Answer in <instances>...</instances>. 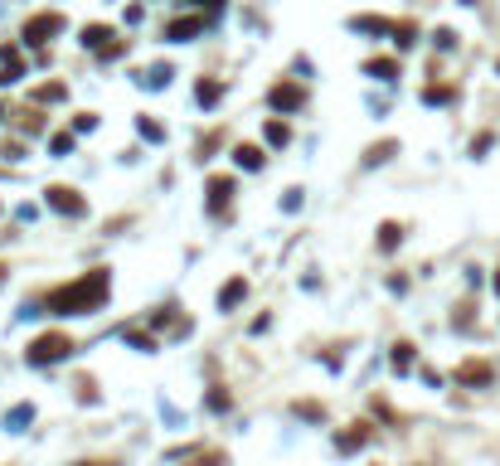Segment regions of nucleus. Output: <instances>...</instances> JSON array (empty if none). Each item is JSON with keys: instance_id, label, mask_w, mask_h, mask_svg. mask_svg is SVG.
I'll use <instances>...</instances> for the list:
<instances>
[{"instance_id": "obj_16", "label": "nucleus", "mask_w": 500, "mask_h": 466, "mask_svg": "<svg viewBox=\"0 0 500 466\" xmlns=\"http://www.w3.org/2000/svg\"><path fill=\"white\" fill-rule=\"evenodd\" d=\"M34 97H39V102H58V97H63V88H58V83H49V88H39Z\"/></svg>"}, {"instance_id": "obj_1", "label": "nucleus", "mask_w": 500, "mask_h": 466, "mask_svg": "<svg viewBox=\"0 0 500 466\" xmlns=\"http://www.w3.org/2000/svg\"><path fill=\"white\" fill-rule=\"evenodd\" d=\"M107 297V272H87L78 282H68V287H58L49 292V311L54 316H78V311H97Z\"/></svg>"}, {"instance_id": "obj_17", "label": "nucleus", "mask_w": 500, "mask_h": 466, "mask_svg": "<svg viewBox=\"0 0 500 466\" xmlns=\"http://www.w3.org/2000/svg\"><path fill=\"white\" fill-rule=\"evenodd\" d=\"M267 141H272V146H287V127L272 122V127H267Z\"/></svg>"}, {"instance_id": "obj_4", "label": "nucleus", "mask_w": 500, "mask_h": 466, "mask_svg": "<svg viewBox=\"0 0 500 466\" xmlns=\"http://www.w3.org/2000/svg\"><path fill=\"white\" fill-rule=\"evenodd\" d=\"M49 204H54L58 214H83V199H78L73 190H63V185H54V190H49Z\"/></svg>"}, {"instance_id": "obj_18", "label": "nucleus", "mask_w": 500, "mask_h": 466, "mask_svg": "<svg viewBox=\"0 0 500 466\" xmlns=\"http://www.w3.org/2000/svg\"><path fill=\"white\" fill-rule=\"evenodd\" d=\"M161 83H170V68H151V78H146V88H161Z\"/></svg>"}, {"instance_id": "obj_14", "label": "nucleus", "mask_w": 500, "mask_h": 466, "mask_svg": "<svg viewBox=\"0 0 500 466\" xmlns=\"http://www.w3.org/2000/svg\"><path fill=\"white\" fill-rule=\"evenodd\" d=\"M398 238H403V233H398V223H384V228H379V248H393Z\"/></svg>"}, {"instance_id": "obj_13", "label": "nucleus", "mask_w": 500, "mask_h": 466, "mask_svg": "<svg viewBox=\"0 0 500 466\" xmlns=\"http://www.w3.org/2000/svg\"><path fill=\"white\" fill-rule=\"evenodd\" d=\"M209 194H214V209H223V204H228V194H233V180H214V185H209Z\"/></svg>"}, {"instance_id": "obj_15", "label": "nucleus", "mask_w": 500, "mask_h": 466, "mask_svg": "<svg viewBox=\"0 0 500 466\" xmlns=\"http://www.w3.org/2000/svg\"><path fill=\"white\" fill-rule=\"evenodd\" d=\"M219 92H223L219 83H199V102H219Z\"/></svg>"}, {"instance_id": "obj_5", "label": "nucleus", "mask_w": 500, "mask_h": 466, "mask_svg": "<svg viewBox=\"0 0 500 466\" xmlns=\"http://www.w3.org/2000/svg\"><path fill=\"white\" fill-rule=\"evenodd\" d=\"M243 297H248V282H243V277H233V282H228V287L219 292V311H233V306L243 302Z\"/></svg>"}, {"instance_id": "obj_3", "label": "nucleus", "mask_w": 500, "mask_h": 466, "mask_svg": "<svg viewBox=\"0 0 500 466\" xmlns=\"http://www.w3.org/2000/svg\"><path fill=\"white\" fill-rule=\"evenodd\" d=\"M58 29H63V20H58V15H34V20L25 25V39H29V44H49Z\"/></svg>"}, {"instance_id": "obj_19", "label": "nucleus", "mask_w": 500, "mask_h": 466, "mask_svg": "<svg viewBox=\"0 0 500 466\" xmlns=\"http://www.w3.org/2000/svg\"><path fill=\"white\" fill-rule=\"evenodd\" d=\"M393 39L398 44H413V25H393Z\"/></svg>"}, {"instance_id": "obj_7", "label": "nucleus", "mask_w": 500, "mask_h": 466, "mask_svg": "<svg viewBox=\"0 0 500 466\" xmlns=\"http://www.w3.org/2000/svg\"><path fill=\"white\" fill-rule=\"evenodd\" d=\"M457 379H462V384H491V364H462Z\"/></svg>"}, {"instance_id": "obj_11", "label": "nucleus", "mask_w": 500, "mask_h": 466, "mask_svg": "<svg viewBox=\"0 0 500 466\" xmlns=\"http://www.w3.org/2000/svg\"><path fill=\"white\" fill-rule=\"evenodd\" d=\"M393 369H398V374L413 369V345H393Z\"/></svg>"}, {"instance_id": "obj_10", "label": "nucleus", "mask_w": 500, "mask_h": 466, "mask_svg": "<svg viewBox=\"0 0 500 466\" xmlns=\"http://www.w3.org/2000/svg\"><path fill=\"white\" fill-rule=\"evenodd\" d=\"M233 161L248 165V170H257V165H262V151H257V146H238V151H233Z\"/></svg>"}, {"instance_id": "obj_12", "label": "nucleus", "mask_w": 500, "mask_h": 466, "mask_svg": "<svg viewBox=\"0 0 500 466\" xmlns=\"http://www.w3.org/2000/svg\"><path fill=\"white\" fill-rule=\"evenodd\" d=\"M199 20H175V25H170V39H190V34H199Z\"/></svg>"}, {"instance_id": "obj_21", "label": "nucleus", "mask_w": 500, "mask_h": 466, "mask_svg": "<svg viewBox=\"0 0 500 466\" xmlns=\"http://www.w3.org/2000/svg\"><path fill=\"white\" fill-rule=\"evenodd\" d=\"M209 5H219V0H209Z\"/></svg>"}, {"instance_id": "obj_2", "label": "nucleus", "mask_w": 500, "mask_h": 466, "mask_svg": "<svg viewBox=\"0 0 500 466\" xmlns=\"http://www.w3.org/2000/svg\"><path fill=\"white\" fill-rule=\"evenodd\" d=\"M63 355H68V335H39L29 345V359L34 364H49V359H63Z\"/></svg>"}, {"instance_id": "obj_8", "label": "nucleus", "mask_w": 500, "mask_h": 466, "mask_svg": "<svg viewBox=\"0 0 500 466\" xmlns=\"http://www.w3.org/2000/svg\"><path fill=\"white\" fill-rule=\"evenodd\" d=\"M364 73H374V78H398V63H393V58H369Z\"/></svg>"}, {"instance_id": "obj_9", "label": "nucleus", "mask_w": 500, "mask_h": 466, "mask_svg": "<svg viewBox=\"0 0 500 466\" xmlns=\"http://www.w3.org/2000/svg\"><path fill=\"white\" fill-rule=\"evenodd\" d=\"M83 44H87V49H112V44H107V25L83 29Z\"/></svg>"}, {"instance_id": "obj_20", "label": "nucleus", "mask_w": 500, "mask_h": 466, "mask_svg": "<svg viewBox=\"0 0 500 466\" xmlns=\"http://www.w3.org/2000/svg\"><path fill=\"white\" fill-rule=\"evenodd\" d=\"M496 292H500V277H496Z\"/></svg>"}, {"instance_id": "obj_6", "label": "nucleus", "mask_w": 500, "mask_h": 466, "mask_svg": "<svg viewBox=\"0 0 500 466\" xmlns=\"http://www.w3.org/2000/svg\"><path fill=\"white\" fill-rule=\"evenodd\" d=\"M302 88H292V83H277V88H272V102H277V107H302Z\"/></svg>"}]
</instances>
